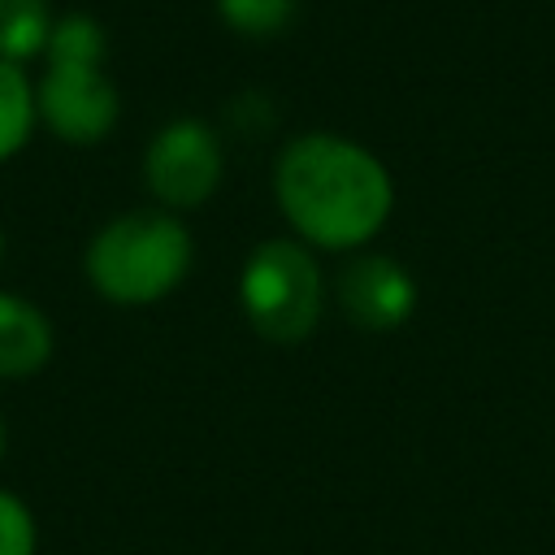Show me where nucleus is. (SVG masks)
I'll return each instance as SVG.
<instances>
[{
    "instance_id": "6e6552de",
    "label": "nucleus",
    "mask_w": 555,
    "mask_h": 555,
    "mask_svg": "<svg viewBox=\"0 0 555 555\" xmlns=\"http://www.w3.org/2000/svg\"><path fill=\"white\" fill-rule=\"evenodd\" d=\"M52 26L56 17L48 0H0V56L13 65L43 56Z\"/></svg>"
},
{
    "instance_id": "f257e3e1",
    "label": "nucleus",
    "mask_w": 555,
    "mask_h": 555,
    "mask_svg": "<svg viewBox=\"0 0 555 555\" xmlns=\"http://www.w3.org/2000/svg\"><path fill=\"white\" fill-rule=\"evenodd\" d=\"M273 191L299 238L343 251L369 243L395 204L386 165L338 134H299L282 147Z\"/></svg>"
},
{
    "instance_id": "f8f14e48",
    "label": "nucleus",
    "mask_w": 555,
    "mask_h": 555,
    "mask_svg": "<svg viewBox=\"0 0 555 555\" xmlns=\"http://www.w3.org/2000/svg\"><path fill=\"white\" fill-rule=\"evenodd\" d=\"M4 442H9V434H4V421H0V455H4Z\"/></svg>"
},
{
    "instance_id": "39448f33",
    "label": "nucleus",
    "mask_w": 555,
    "mask_h": 555,
    "mask_svg": "<svg viewBox=\"0 0 555 555\" xmlns=\"http://www.w3.org/2000/svg\"><path fill=\"white\" fill-rule=\"evenodd\" d=\"M143 178H147V191L165 208H199L221 182V143H217V134L195 117L169 121L147 143Z\"/></svg>"
},
{
    "instance_id": "20e7f679",
    "label": "nucleus",
    "mask_w": 555,
    "mask_h": 555,
    "mask_svg": "<svg viewBox=\"0 0 555 555\" xmlns=\"http://www.w3.org/2000/svg\"><path fill=\"white\" fill-rule=\"evenodd\" d=\"M243 317L278 347L304 343L321 317V269L295 238H264L238 278Z\"/></svg>"
},
{
    "instance_id": "0eeeda50",
    "label": "nucleus",
    "mask_w": 555,
    "mask_h": 555,
    "mask_svg": "<svg viewBox=\"0 0 555 555\" xmlns=\"http://www.w3.org/2000/svg\"><path fill=\"white\" fill-rule=\"evenodd\" d=\"M52 356V321L26 295L0 291V377H30Z\"/></svg>"
},
{
    "instance_id": "9b49d317",
    "label": "nucleus",
    "mask_w": 555,
    "mask_h": 555,
    "mask_svg": "<svg viewBox=\"0 0 555 555\" xmlns=\"http://www.w3.org/2000/svg\"><path fill=\"white\" fill-rule=\"evenodd\" d=\"M35 542L39 533L30 507L17 494L0 490V555H35Z\"/></svg>"
},
{
    "instance_id": "423d86ee",
    "label": "nucleus",
    "mask_w": 555,
    "mask_h": 555,
    "mask_svg": "<svg viewBox=\"0 0 555 555\" xmlns=\"http://www.w3.org/2000/svg\"><path fill=\"white\" fill-rule=\"evenodd\" d=\"M338 304L360 330H395L416 308V282L395 256H356L338 273Z\"/></svg>"
},
{
    "instance_id": "7ed1b4c3",
    "label": "nucleus",
    "mask_w": 555,
    "mask_h": 555,
    "mask_svg": "<svg viewBox=\"0 0 555 555\" xmlns=\"http://www.w3.org/2000/svg\"><path fill=\"white\" fill-rule=\"evenodd\" d=\"M87 282L113 304H152L169 295L191 269V234L173 212L113 217L87 243Z\"/></svg>"
},
{
    "instance_id": "ddd939ff",
    "label": "nucleus",
    "mask_w": 555,
    "mask_h": 555,
    "mask_svg": "<svg viewBox=\"0 0 555 555\" xmlns=\"http://www.w3.org/2000/svg\"><path fill=\"white\" fill-rule=\"evenodd\" d=\"M0 251H4V234H0Z\"/></svg>"
},
{
    "instance_id": "9d476101",
    "label": "nucleus",
    "mask_w": 555,
    "mask_h": 555,
    "mask_svg": "<svg viewBox=\"0 0 555 555\" xmlns=\"http://www.w3.org/2000/svg\"><path fill=\"white\" fill-rule=\"evenodd\" d=\"M217 4L221 17L243 35H278L295 13V0H217Z\"/></svg>"
},
{
    "instance_id": "f03ea898",
    "label": "nucleus",
    "mask_w": 555,
    "mask_h": 555,
    "mask_svg": "<svg viewBox=\"0 0 555 555\" xmlns=\"http://www.w3.org/2000/svg\"><path fill=\"white\" fill-rule=\"evenodd\" d=\"M104 52L108 39L95 17L87 13H65L52 26V39L43 48L48 69L35 87V108L39 121L65 139V143H100L121 113L117 87L104 74Z\"/></svg>"
},
{
    "instance_id": "1a4fd4ad",
    "label": "nucleus",
    "mask_w": 555,
    "mask_h": 555,
    "mask_svg": "<svg viewBox=\"0 0 555 555\" xmlns=\"http://www.w3.org/2000/svg\"><path fill=\"white\" fill-rule=\"evenodd\" d=\"M35 87L22 74V65L0 56V160H9L13 152L26 147L30 130H35Z\"/></svg>"
}]
</instances>
